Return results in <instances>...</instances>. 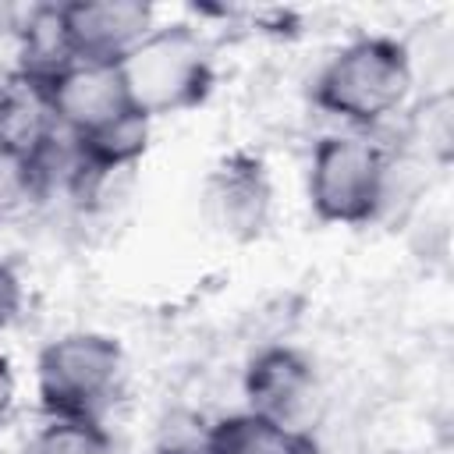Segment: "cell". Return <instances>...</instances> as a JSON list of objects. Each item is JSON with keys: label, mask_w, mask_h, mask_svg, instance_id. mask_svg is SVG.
<instances>
[{"label": "cell", "mask_w": 454, "mask_h": 454, "mask_svg": "<svg viewBox=\"0 0 454 454\" xmlns=\"http://www.w3.org/2000/svg\"><path fill=\"white\" fill-rule=\"evenodd\" d=\"M241 394H245L241 408L266 415L291 433H312L319 380L312 358L301 355L298 348L291 344L259 348L241 372Z\"/></svg>", "instance_id": "cell-6"}, {"label": "cell", "mask_w": 454, "mask_h": 454, "mask_svg": "<svg viewBox=\"0 0 454 454\" xmlns=\"http://www.w3.org/2000/svg\"><path fill=\"white\" fill-rule=\"evenodd\" d=\"M0 209H4V184H0Z\"/></svg>", "instance_id": "cell-17"}, {"label": "cell", "mask_w": 454, "mask_h": 454, "mask_svg": "<svg viewBox=\"0 0 454 454\" xmlns=\"http://www.w3.org/2000/svg\"><path fill=\"white\" fill-rule=\"evenodd\" d=\"M25 298H28V291H25L21 270L7 255H0V333H7L21 319Z\"/></svg>", "instance_id": "cell-14"}, {"label": "cell", "mask_w": 454, "mask_h": 454, "mask_svg": "<svg viewBox=\"0 0 454 454\" xmlns=\"http://www.w3.org/2000/svg\"><path fill=\"white\" fill-rule=\"evenodd\" d=\"M273 213V181L255 153H223L202 181V216L227 241H252Z\"/></svg>", "instance_id": "cell-5"}, {"label": "cell", "mask_w": 454, "mask_h": 454, "mask_svg": "<svg viewBox=\"0 0 454 454\" xmlns=\"http://www.w3.org/2000/svg\"><path fill=\"white\" fill-rule=\"evenodd\" d=\"M21 454H117V443L106 422L43 419Z\"/></svg>", "instance_id": "cell-12"}, {"label": "cell", "mask_w": 454, "mask_h": 454, "mask_svg": "<svg viewBox=\"0 0 454 454\" xmlns=\"http://www.w3.org/2000/svg\"><path fill=\"white\" fill-rule=\"evenodd\" d=\"M117 67L128 103L153 124L202 106L216 85L213 43L192 21H160Z\"/></svg>", "instance_id": "cell-4"}, {"label": "cell", "mask_w": 454, "mask_h": 454, "mask_svg": "<svg viewBox=\"0 0 454 454\" xmlns=\"http://www.w3.org/2000/svg\"><path fill=\"white\" fill-rule=\"evenodd\" d=\"M209 419L199 411H170L156 429V454H202Z\"/></svg>", "instance_id": "cell-13"}, {"label": "cell", "mask_w": 454, "mask_h": 454, "mask_svg": "<svg viewBox=\"0 0 454 454\" xmlns=\"http://www.w3.org/2000/svg\"><path fill=\"white\" fill-rule=\"evenodd\" d=\"M298 433L277 426L266 415H255L248 408L227 411L220 419H209L206 450L202 454H287Z\"/></svg>", "instance_id": "cell-10"}, {"label": "cell", "mask_w": 454, "mask_h": 454, "mask_svg": "<svg viewBox=\"0 0 454 454\" xmlns=\"http://www.w3.org/2000/svg\"><path fill=\"white\" fill-rule=\"evenodd\" d=\"M160 14L142 0H74L60 4V28L71 60L121 64L153 28Z\"/></svg>", "instance_id": "cell-8"}, {"label": "cell", "mask_w": 454, "mask_h": 454, "mask_svg": "<svg viewBox=\"0 0 454 454\" xmlns=\"http://www.w3.org/2000/svg\"><path fill=\"white\" fill-rule=\"evenodd\" d=\"M18 404H21V380H18V369H14L11 355L0 348V436L11 429V422L18 415Z\"/></svg>", "instance_id": "cell-15"}, {"label": "cell", "mask_w": 454, "mask_h": 454, "mask_svg": "<svg viewBox=\"0 0 454 454\" xmlns=\"http://www.w3.org/2000/svg\"><path fill=\"white\" fill-rule=\"evenodd\" d=\"M415 71L397 35L365 32L340 43L312 78V103L348 131H376L415 99Z\"/></svg>", "instance_id": "cell-1"}, {"label": "cell", "mask_w": 454, "mask_h": 454, "mask_svg": "<svg viewBox=\"0 0 454 454\" xmlns=\"http://www.w3.org/2000/svg\"><path fill=\"white\" fill-rule=\"evenodd\" d=\"M57 135L43 85L25 78L14 64L0 67V163L21 167Z\"/></svg>", "instance_id": "cell-9"}, {"label": "cell", "mask_w": 454, "mask_h": 454, "mask_svg": "<svg viewBox=\"0 0 454 454\" xmlns=\"http://www.w3.org/2000/svg\"><path fill=\"white\" fill-rule=\"evenodd\" d=\"M43 85L46 106L53 114V124L64 138L92 135L128 114H138L128 103L124 78L117 64H92V60H67L60 71H53Z\"/></svg>", "instance_id": "cell-7"}, {"label": "cell", "mask_w": 454, "mask_h": 454, "mask_svg": "<svg viewBox=\"0 0 454 454\" xmlns=\"http://www.w3.org/2000/svg\"><path fill=\"white\" fill-rule=\"evenodd\" d=\"M397 153L369 131H326L309 149L305 202L319 223L365 227L376 223L394 195Z\"/></svg>", "instance_id": "cell-2"}, {"label": "cell", "mask_w": 454, "mask_h": 454, "mask_svg": "<svg viewBox=\"0 0 454 454\" xmlns=\"http://www.w3.org/2000/svg\"><path fill=\"white\" fill-rule=\"evenodd\" d=\"M401 117H404V149L419 163L443 167L450 160V138H454V99H450V92H426Z\"/></svg>", "instance_id": "cell-11"}, {"label": "cell", "mask_w": 454, "mask_h": 454, "mask_svg": "<svg viewBox=\"0 0 454 454\" xmlns=\"http://www.w3.org/2000/svg\"><path fill=\"white\" fill-rule=\"evenodd\" d=\"M124 344L103 330H64L50 337L32 362V394L43 419L106 422L124 397Z\"/></svg>", "instance_id": "cell-3"}, {"label": "cell", "mask_w": 454, "mask_h": 454, "mask_svg": "<svg viewBox=\"0 0 454 454\" xmlns=\"http://www.w3.org/2000/svg\"><path fill=\"white\" fill-rule=\"evenodd\" d=\"M287 454H326V447H323V443H319L312 433H298Z\"/></svg>", "instance_id": "cell-16"}]
</instances>
